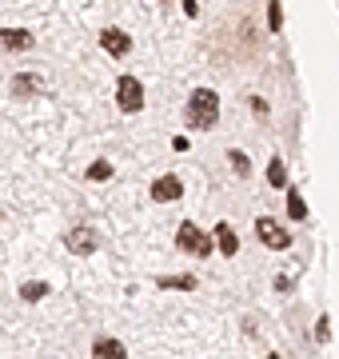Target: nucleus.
I'll list each match as a JSON object with an SVG mask.
<instances>
[{"label": "nucleus", "instance_id": "1", "mask_svg": "<svg viewBox=\"0 0 339 359\" xmlns=\"http://www.w3.org/2000/svg\"><path fill=\"white\" fill-rule=\"evenodd\" d=\"M188 124L192 128H200V132H208V128H216V116H220V96L212 88H196L192 96H188Z\"/></svg>", "mask_w": 339, "mask_h": 359}, {"label": "nucleus", "instance_id": "2", "mask_svg": "<svg viewBox=\"0 0 339 359\" xmlns=\"http://www.w3.org/2000/svg\"><path fill=\"white\" fill-rule=\"evenodd\" d=\"M176 244H180V252H192V256H212V236H204V231L196 228V224H188L184 219L180 231H176Z\"/></svg>", "mask_w": 339, "mask_h": 359}, {"label": "nucleus", "instance_id": "3", "mask_svg": "<svg viewBox=\"0 0 339 359\" xmlns=\"http://www.w3.org/2000/svg\"><path fill=\"white\" fill-rule=\"evenodd\" d=\"M256 236H260V244H268L272 252H284V248H291V236H287V228H279L272 216H260V219H256Z\"/></svg>", "mask_w": 339, "mask_h": 359}, {"label": "nucleus", "instance_id": "4", "mask_svg": "<svg viewBox=\"0 0 339 359\" xmlns=\"http://www.w3.org/2000/svg\"><path fill=\"white\" fill-rule=\"evenodd\" d=\"M116 104H120V112H140V108H144V84H140V80H136V76H120Z\"/></svg>", "mask_w": 339, "mask_h": 359}, {"label": "nucleus", "instance_id": "5", "mask_svg": "<svg viewBox=\"0 0 339 359\" xmlns=\"http://www.w3.org/2000/svg\"><path fill=\"white\" fill-rule=\"evenodd\" d=\"M64 244H68V252H76V256H92V252L100 248V240H96L92 228H72L64 236Z\"/></svg>", "mask_w": 339, "mask_h": 359}, {"label": "nucleus", "instance_id": "6", "mask_svg": "<svg viewBox=\"0 0 339 359\" xmlns=\"http://www.w3.org/2000/svg\"><path fill=\"white\" fill-rule=\"evenodd\" d=\"M180 196H184L180 176H160L156 184H152V200H156V204H172V200H180Z\"/></svg>", "mask_w": 339, "mask_h": 359}, {"label": "nucleus", "instance_id": "7", "mask_svg": "<svg viewBox=\"0 0 339 359\" xmlns=\"http://www.w3.org/2000/svg\"><path fill=\"white\" fill-rule=\"evenodd\" d=\"M100 44H104V52H112V56H128L132 52V36L120 32V28H104V32H100Z\"/></svg>", "mask_w": 339, "mask_h": 359}, {"label": "nucleus", "instance_id": "8", "mask_svg": "<svg viewBox=\"0 0 339 359\" xmlns=\"http://www.w3.org/2000/svg\"><path fill=\"white\" fill-rule=\"evenodd\" d=\"M0 48H8V52L32 48V32H25V28H0Z\"/></svg>", "mask_w": 339, "mask_h": 359}, {"label": "nucleus", "instance_id": "9", "mask_svg": "<svg viewBox=\"0 0 339 359\" xmlns=\"http://www.w3.org/2000/svg\"><path fill=\"white\" fill-rule=\"evenodd\" d=\"M92 355L96 359H128V351H124L120 339H96V344H92Z\"/></svg>", "mask_w": 339, "mask_h": 359}, {"label": "nucleus", "instance_id": "10", "mask_svg": "<svg viewBox=\"0 0 339 359\" xmlns=\"http://www.w3.org/2000/svg\"><path fill=\"white\" fill-rule=\"evenodd\" d=\"M216 240H220V256L232 259L235 252H240V240H235V231L228 228V224H216Z\"/></svg>", "mask_w": 339, "mask_h": 359}, {"label": "nucleus", "instance_id": "11", "mask_svg": "<svg viewBox=\"0 0 339 359\" xmlns=\"http://www.w3.org/2000/svg\"><path fill=\"white\" fill-rule=\"evenodd\" d=\"M13 92H16V96H32V92H40V76H32V72H16V76H13Z\"/></svg>", "mask_w": 339, "mask_h": 359}, {"label": "nucleus", "instance_id": "12", "mask_svg": "<svg viewBox=\"0 0 339 359\" xmlns=\"http://www.w3.org/2000/svg\"><path fill=\"white\" fill-rule=\"evenodd\" d=\"M160 287H168V292H196V276H164L156 280Z\"/></svg>", "mask_w": 339, "mask_h": 359}, {"label": "nucleus", "instance_id": "13", "mask_svg": "<svg viewBox=\"0 0 339 359\" xmlns=\"http://www.w3.org/2000/svg\"><path fill=\"white\" fill-rule=\"evenodd\" d=\"M44 295H48V283H44V280L20 283V299H25V304H36V299H44Z\"/></svg>", "mask_w": 339, "mask_h": 359}, {"label": "nucleus", "instance_id": "14", "mask_svg": "<svg viewBox=\"0 0 339 359\" xmlns=\"http://www.w3.org/2000/svg\"><path fill=\"white\" fill-rule=\"evenodd\" d=\"M287 216L291 219H307V204H303V196L296 188H287Z\"/></svg>", "mask_w": 339, "mask_h": 359}, {"label": "nucleus", "instance_id": "15", "mask_svg": "<svg viewBox=\"0 0 339 359\" xmlns=\"http://www.w3.org/2000/svg\"><path fill=\"white\" fill-rule=\"evenodd\" d=\"M268 184H272V188H284V184H287V168H284V160H279V156L268 164Z\"/></svg>", "mask_w": 339, "mask_h": 359}, {"label": "nucleus", "instance_id": "16", "mask_svg": "<svg viewBox=\"0 0 339 359\" xmlns=\"http://www.w3.org/2000/svg\"><path fill=\"white\" fill-rule=\"evenodd\" d=\"M228 160H232V172H235V176H251V160L240 152V148H232V152H228Z\"/></svg>", "mask_w": 339, "mask_h": 359}, {"label": "nucleus", "instance_id": "17", "mask_svg": "<svg viewBox=\"0 0 339 359\" xmlns=\"http://www.w3.org/2000/svg\"><path fill=\"white\" fill-rule=\"evenodd\" d=\"M88 180H112V164H108V160H96V164L88 168Z\"/></svg>", "mask_w": 339, "mask_h": 359}, {"label": "nucleus", "instance_id": "18", "mask_svg": "<svg viewBox=\"0 0 339 359\" xmlns=\"http://www.w3.org/2000/svg\"><path fill=\"white\" fill-rule=\"evenodd\" d=\"M268 25H272L275 32H279V25H284V8H279V0H272V4H268Z\"/></svg>", "mask_w": 339, "mask_h": 359}, {"label": "nucleus", "instance_id": "19", "mask_svg": "<svg viewBox=\"0 0 339 359\" xmlns=\"http://www.w3.org/2000/svg\"><path fill=\"white\" fill-rule=\"evenodd\" d=\"M268 359H279V355H268Z\"/></svg>", "mask_w": 339, "mask_h": 359}]
</instances>
